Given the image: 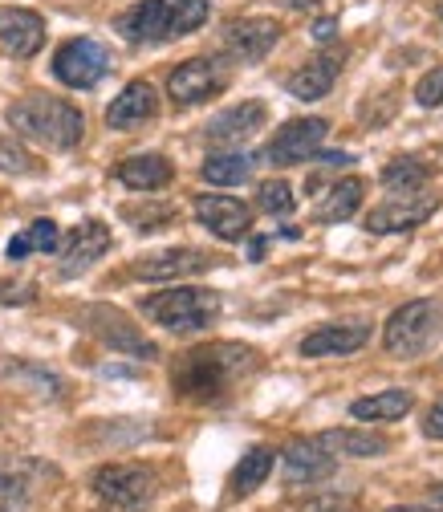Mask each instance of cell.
Segmentation results:
<instances>
[{
	"mask_svg": "<svg viewBox=\"0 0 443 512\" xmlns=\"http://www.w3.org/2000/svg\"><path fill=\"white\" fill-rule=\"evenodd\" d=\"M257 366H261V354L244 342H208L179 354L171 382H175V395L192 403H212V399H224Z\"/></svg>",
	"mask_w": 443,
	"mask_h": 512,
	"instance_id": "obj_1",
	"label": "cell"
},
{
	"mask_svg": "<svg viewBox=\"0 0 443 512\" xmlns=\"http://www.w3.org/2000/svg\"><path fill=\"white\" fill-rule=\"evenodd\" d=\"M9 126L37 143V147H49V151H74L86 135V118L74 102L66 98H53V94H29L21 102L9 106Z\"/></svg>",
	"mask_w": 443,
	"mask_h": 512,
	"instance_id": "obj_2",
	"label": "cell"
},
{
	"mask_svg": "<svg viewBox=\"0 0 443 512\" xmlns=\"http://www.w3.org/2000/svg\"><path fill=\"white\" fill-rule=\"evenodd\" d=\"M208 13H212L208 0H143V5L126 9L114 21V29L131 45H163L196 33L208 21Z\"/></svg>",
	"mask_w": 443,
	"mask_h": 512,
	"instance_id": "obj_3",
	"label": "cell"
},
{
	"mask_svg": "<svg viewBox=\"0 0 443 512\" xmlns=\"http://www.w3.org/2000/svg\"><path fill=\"white\" fill-rule=\"evenodd\" d=\"M143 313L171 334H196V330H208L220 317V293L216 289H196V285L167 289V293L147 297Z\"/></svg>",
	"mask_w": 443,
	"mask_h": 512,
	"instance_id": "obj_4",
	"label": "cell"
},
{
	"mask_svg": "<svg viewBox=\"0 0 443 512\" xmlns=\"http://www.w3.org/2000/svg\"><path fill=\"white\" fill-rule=\"evenodd\" d=\"M439 330H443V301L419 297V301H407V305H399L391 313L383 346L395 358H419V354L431 350V342L439 338Z\"/></svg>",
	"mask_w": 443,
	"mask_h": 512,
	"instance_id": "obj_5",
	"label": "cell"
},
{
	"mask_svg": "<svg viewBox=\"0 0 443 512\" xmlns=\"http://www.w3.org/2000/svg\"><path fill=\"white\" fill-rule=\"evenodd\" d=\"M94 492L114 512H147L159 492V480L147 464H106L94 472Z\"/></svg>",
	"mask_w": 443,
	"mask_h": 512,
	"instance_id": "obj_6",
	"label": "cell"
},
{
	"mask_svg": "<svg viewBox=\"0 0 443 512\" xmlns=\"http://www.w3.org/2000/svg\"><path fill=\"white\" fill-rule=\"evenodd\" d=\"M435 212H439V196L431 187H419V191H395V196L387 204H378L362 224L370 236H391V232H411V228L427 224Z\"/></svg>",
	"mask_w": 443,
	"mask_h": 512,
	"instance_id": "obj_7",
	"label": "cell"
},
{
	"mask_svg": "<svg viewBox=\"0 0 443 512\" xmlns=\"http://www.w3.org/2000/svg\"><path fill=\"white\" fill-rule=\"evenodd\" d=\"M53 74L70 90H90L110 74V53L94 37H74L53 53Z\"/></svg>",
	"mask_w": 443,
	"mask_h": 512,
	"instance_id": "obj_8",
	"label": "cell"
},
{
	"mask_svg": "<svg viewBox=\"0 0 443 512\" xmlns=\"http://www.w3.org/2000/svg\"><path fill=\"white\" fill-rule=\"evenodd\" d=\"M228 86V70L220 61H208V57H192L183 66L171 70L167 78V94L179 102V106H196V102H208L216 94H224Z\"/></svg>",
	"mask_w": 443,
	"mask_h": 512,
	"instance_id": "obj_9",
	"label": "cell"
},
{
	"mask_svg": "<svg viewBox=\"0 0 443 512\" xmlns=\"http://www.w3.org/2000/svg\"><path fill=\"white\" fill-rule=\"evenodd\" d=\"M281 41V25L273 17H240L224 29V49L240 66H257Z\"/></svg>",
	"mask_w": 443,
	"mask_h": 512,
	"instance_id": "obj_10",
	"label": "cell"
},
{
	"mask_svg": "<svg viewBox=\"0 0 443 512\" xmlns=\"http://www.w3.org/2000/svg\"><path fill=\"white\" fill-rule=\"evenodd\" d=\"M326 135H330V122H326V118H293V122H285L281 131H277V139L269 143V159H273V167H297V163H309L313 151H322Z\"/></svg>",
	"mask_w": 443,
	"mask_h": 512,
	"instance_id": "obj_11",
	"label": "cell"
},
{
	"mask_svg": "<svg viewBox=\"0 0 443 512\" xmlns=\"http://www.w3.org/2000/svg\"><path fill=\"white\" fill-rule=\"evenodd\" d=\"M265 122H269V106L261 98H248V102H236V106L220 110L204 126V139L212 147H236V143H248L257 131H265Z\"/></svg>",
	"mask_w": 443,
	"mask_h": 512,
	"instance_id": "obj_12",
	"label": "cell"
},
{
	"mask_svg": "<svg viewBox=\"0 0 443 512\" xmlns=\"http://www.w3.org/2000/svg\"><path fill=\"white\" fill-rule=\"evenodd\" d=\"M106 252H110V228H106L102 220H86V224H78V228L70 232L66 244H61V265H57V273H61V277H78V273H86L90 265H98Z\"/></svg>",
	"mask_w": 443,
	"mask_h": 512,
	"instance_id": "obj_13",
	"label": "cell"
},
{
	"mask_svg": "<svg viewBox=\"0 0 443 512\" xmlns=\"http://www.w3.org/2000/svg\"><path fill=\"white\" fill-rule=\"evenodd\" d=\"M86 322H90V330L106 342V346H114L118 354H135V358H155L159 354V346L151 342V338H143L126 317L118 313V309H86Z\"/></svg>",
	"mask_w": 443,
	"mask_h": 512,
	"instance_id": "obj_14",
	"label": "cell"
},
{
	"mask_svg": "<svg viewBox=\"0 0 443 512\" xmlns=\"http://www.w3.org/2000/svg\"><path fill=\"white\" fill-rule=\"evenodd\" d=\"M216 265V256L200 252V248H163V252H151L135 265V277L139 281H175V277H192V273H204Z\"/></svg>",
	"mask_w": 443,
	"mask_h": 512,
	"instance_id": "obj_15",
	"label": "cell"
},
{
	"mask_svg": "<svg viewBox=\"0 0 443 512\" xmlns=\"http://www.w3.org/2000/svg\"><path fill=\"white\" fill-rule=\"evenodd\" d=\"M196 216L220 240H244L252 228V212L236 196H196Z\"/></svg>",
	"mask_w": 443,
	"mask_h": 512,
	"instance_id": "obj_16",
	"label": "cell"
},
{
	"mask_svg": "<svg viewBox=\"0 0 443 512\" xmlns=\"http://www.w3.org/2000/svg\"><path fill=\"white\" fill-rule=\"evenodd\" d=\"M45 45V21L33 9H0V49L9 57H37Z\"/></svg>",
	"mask_w": 443,
	"mask_h": 512,
	"instance_id": "obj_17",
	"label": "cell"
},
{
	"mask_svg": "<svg viewBox=\"0 0 443 512\" xmlns=\"http://www.w3.org/2000/svg\"><path fill=\"white\" fill-rule=\"evenodd\" d=\"M281 460H285V480L297 484V488H301V484H309V488L322 484V480H330L334 468H338L334 456L326 452L318 439H293V443L285 447Z\"/></svg>",
	"mask_w": 443,
	"mask_h": 512,
	"instance_id": "obj_18",
	"label": "cell"
},
{
	"mask_svg": "<svg viewBox=\"0 0 443 512\" xmlns=\"http://www.w3.org/2000/svg\"><path fill=\"white\" fill-rule=\"evenodd\" d=\"M155 114H159V98H155L151 82H131L106 106V126L110 131H135V126L151 122Z\"/></svg>",
	"mask_w": 443,
	"mask_h": 512,
	"instance_id": "obj_19",
	"label": "cell"
},
{
	"mask_svg": "<svg viewBox=\"0 0 443 512\" xmlns=\"http://www.w3.org/2000/svg\"><path fill=\"white\" fill-rule=\"evenodd\" d=\"M342 57H346V53H322V57L305 61V66L285 82V90H289L293 98H301V102H318V98H326V94L334 90L338 74H342Z\"/></svg>",
	"mask_w": 443,
	"mask_h": 512,
	"instance_id": "obj_20",
	"label": "cell"
},
{
	"mask_svg": "<svg viewBox=\"0 0 443 512\" xmlns=\"http://www.w3.org/2000/svg\"><path fill=\"white\" fill-rule=\"evenodd\" d=\"M370 342V326H322L301 338V354L305 358H338V354H354Z\"/></svg>",
	"mask_w": 443,
	"mask_h": 512,
	"instance_id": "obj_21",
	"label": "cell"
},
{
	"mask_svg": "<svg viewBox=\"0 0 443 512\" xmlns=\"http://www.w3.org/2000/svg\"><path fill=\"white\" fill-rule=\"evenodd\" d=\"M118 183L122 187H131V191H163L175 175L171 159L167 155H131V159H122L114 167Z\"/></svg>",
	"mask_w": 443,
	"mask_h": 512,
	"instance_id": "obj_22",
	"label": "cell"
},
{
	"mask_svg": "<svg viewBox=\"0 0 443 512\" xmlns=\"http://www.w3.org/2000/svg\"><path fill=\"white\" fill-rule=\"evenodd\" d=\"M318 443L326 447L330 456H350V460H374V456H387L391 443L374 431H354V427H338V431H322Z\"/></svg>",
	"mask_w": 443,
	"mask_h": 512,
	"instance_id": "obj_23",
	"label": "cell"
},
{
	"mask_svg": "<svg viewBox=\"0 0 443 512\" xmlns=\"http://www.w3.org/2000/svg\"><path fill=\"white\" fill-rule=\"evenodd\" d=\"M362 191H366V183L358 175H346V179L330 183V191L318 200V208H313V220H318V224H342V220H350L358 212V204H362Z\"/></svg>",
	"mask_w": 443,
	"mask_h": 512,
	"instance_id": "obj_24",
	"label": "cell"
},
{
	"mask_svg": "<svg viewBox=\"0 0 443 512\" xmlns=\"http://www.w3.org/2000/svg\"><path fill=\"white\" fill-rule=\"evenodd\" d=\"M411 407H415V395L403 391V387H391V391H378V395L354 399L350 415L362 419V423H395V419H403Z\"/></svg>",
	"mask_w": 443,
	"mask_h": 512,
	"instance_id": "obj_25",
	"label": "cell"
},
{
	"mask_svg": "<svg viewBox=\"0 0 443 512\" xmlns=\"http://www.w3.org/2000/svg\"><path fill=\"white\" fill-rule=\"evenodd\" d=\"M273 464H277V452L273 447H248V452L240 456V464L232 468V496H252L265 480H269V472H273Z\"/></svg>",
	"mask_w": 443,
	"mask_h": 512,
	"instance_id": "obj_26",
	"label": "cell"
},
{
	"mask_svg": "<svg viewBox=\"0 0 443 512\" xmlns=\"http://www.w3.org/2000/svg\"><path fill=\"white\" fill-rule=\"evenodd\" d=\"M252 163H257V159L244 155V151H216V155L204 159L200 175H204L208 183H216V187H236V183H248Z\"/></svg>",
	"mask_w": 443,
	"mask_h": 512,
	"instance_id": "obj_27",
	"label": "cell"
},
{
	"mask_svg": "<svg viewBox=\"0 0 443 512\" xmlns=\"http://www.w3.org/2000/svg\"><path fill=\"white\" fill-rule=\"evenodd\" d=\"M431 179H435V167L423 163V159H391V163L383 167V183H387L391 191H419V187H427Z\"/></svg>",
	"mask_w": 443,
	"mask_h": 512,
	"instance_id": "obj_28",
	"label": "cell"
},
{
	"mask_svg": "<svg viewBox=\"0 0 443 512\" xmlns=\"http://www.w3.org/2000/svg\"><path fill=\"white\" fill-rule=\"evenodd\" d=\"M257 204H261V212H269V216H289V212L297 208L293 187H289L285 179H265V183L257 187Z\"/></svg>",
	"mask_w": 443,
	"mask_h": 512,
	"instance_id": "obj_29",
	"label": "cell"
},
{
	"mask_svg": "<svg viewBox=\"0 0 443 512\" xmlns=\"http://www.w3.org/2000/svg\"><path fill=\"white\" fill-rule=\"evenodd\" d=\"M0 171H9V175H33L37 171V159L17 139H0Z\"/></svg>",
	"mask_w": 443,
	"mask_h": 512,
	"instance_id": "obj_30",
	"label": "cell"
},
{
	"mask_svg": "<svg viewBox=\"0 0 443 512\" xmlns=\"http://www.w3.org/2000/svg\"><path fill=\"white\" fill-rule=\"evenodd\" d=\"M25 240H29L33 252H57V248H61V232H57L53 220H33V224L25 228Z\"/></svg>",
	"mask_w": 443,
	"mask_h": 512,
	"instance_id": "obj_31",
	"label": "cell"
},
{
	"mask_svg": "<svg viewBox=\"0 0 443 512\" xmlns=\"http://www.w3.org/2000/svg\"><path fill=\"white\" fill-rule=\"evenodd\" d=\"M415 102L427 106V110L443 106V66H435V70H427V74L419 78V86H415Z\"/></svg>",
	"mask_w": 443,
	"mask_h": 512,
	"instance_id": "obj_32",
	"label": "cell"
},
{
	"mask_svg": "<svg viewBox=\"0 0 443 512\" xmlns=\"http://www.w3.org/2000/svg\"><path fill=\"white\" fill-rule=\"evenodd\" d=\"M25 504H29V488L17 476L0 472V512H25Z\"/></svg>",
	"mask_w": 443,
	"mask_h": 512,
	"instance_id": "obj_33",
	"label": "cell"
},
{
	"mask_svg": "<svg viewBox=\"0 0 443 512\" xmlns=\"http://www.w3.org/2000/svg\"><path fill=\"white\" fill-rule=\"evenodd\" d=\"M309 159L318 163V167H326V171H342V167H350V163H354V159H350V155H342V151H313Z\"/></svg>",
	"mask_w": 443,
	"mask_h": 512,
	"instance_id": "obj_34",
	"label": "cell"
},
{
	"mask_svg": "<svg viewBox=\"0 0 443 512\" xmlns=\"http://www.w3.org/2000/svg\"><path fill=\"white\" fill-rule=\"evenodd\" d=\"M33 297H37L33 285H0V301H5V305H25Z\"/></svg>",
	"mask_w": 443,
	"mask_h": 512,
	"instance_id": "obj_35",
	"label": "cell"
},
{
	"mask_svg": "<svg viewBox=\"0 0 443 512\" xmlns=\"http://www.w3.org/2000/svg\"><path fill=\"white\" fill-rule=\"evenodd\" d=\"M423 431L431 435V439H443V399L427 411V423H423Z\"/></svg>",
	"mask_w": 443,
	"mask_h": 512,
	"instance_id": "obj_36",
	"label": "cell"
},
{
	"mask_svg": "<svg viewBox=\"0 0 443 512\" xmlns=\"http://www.w3.org/2000/svg\"><path fill=\"white\" fill-rule=\"evenodd\" d=\"M334 29H338V21H334V17H326V21L313 25V37H318V41L326 45V41H334Z\"/></svg>",
	"mask_w": 443,
	"mask_h": 512,
	"instance_id": "obj_37",
	"label": "cell"
},
{
	"mask_svg": "<svg viewBox=\"0 0 443 512\" xmlns=\"http://www.w3.org/2000/svg\"><path fill=\"white\" fill-rule=\"evenodd\" d=\"M29 252H33V248H29V240H25V232L9 240V261H21V256H29Z\"/></svg>",
	"mask_w": 443,
	"mask_h": 512,
	"instance_id": "obj_38",
	"label": "cell"
},
{
	"mask_svg": "<svg viewBox=\"0 0 443 512\" xmlns=\"http://www.w3.org/2000/svg\"><path fill=\"white\" fill-rule=\"evenodd\" d=\"M427 508H435V512H443V484H435V488L427 492Z\"/></svg>",
	"mask_w": 443,
	"mask_h": 512,
	"instance_id": "obj_39",
	"label": "cell"
},
{
	"mask_svg": "<svg viewBox=\"0 0 443 512\" xmlns=\"http://www.w3.org/2000/svg\"><path fill=\"white\" fill-rule=\"evenodd\" d=\"M289 5H293V9H305V5H313V0H289Z\"/></svg>",
	"mask_w": 443,
	"mask_h": 512,
	"instance_id": "obj_40",
	"label": "cell"
},
{
	"mask_svg": "<svg viewBox=\"0 0 443 512\" xmlns=\"http://www.w3.org/2000/svg\"><path fill=\"white\" fill-rule=\"evenodd\" d=\"M439 17H443V5H439Z\"/></svg>",
	"mask_w": 443,
	"mask_h": 512,
	"instance_id": "obj_41",
	"label": "cell"
}]
</instances>
